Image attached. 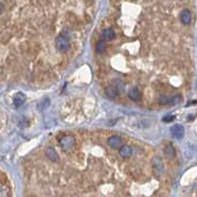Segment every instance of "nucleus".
Listing matches in <instances>:
<instances>
[{
    "instance_id": "f257e3e1",
    "label": "nucleus",
    "mask_w": 197,
    "mask_h": 197,
    "mask_svg": "<svg viewBox=\"0 0 197 197\" xmlns=\"http://www.w3.org/2000/svg\"><path fill=\"white\" fill-rule=\"evenodd\" d=\"M59 145L64 152H70L75 145V138L72 135H64V136L61 137L60 141H59Z\"/></svg>"
},
{
    "instance_id": "f03ea898",
    "label": "nucleus",
    "mask_w": 197,
    "mask_h": 197,
    "mask_svg": "<svg viewBox=\"0 0 197 197\" xmlns=\"http://www.w3.org/2000/svg\"><path fill=\"white\" fill-rule=\"evenodd\" d=\"M152 168L155 176L160 177L164 174V164L160 157H154L152 159Z\"/></svg>"
},
{
    "instance_id": "7ed1b4c3",
    "label": "nucleus",
    "mask_w": 197,
    "mask_h": 197,
    "mask_svg": "<svg viewBox=\"0 0 197 197\" xmlns=\"http://www.w3.org/2000/svg\"><path fill=\"white\" fill-rule=\"evenodd\" d=\"M55 47L59 51H65L69 47V39L64 35H59L55 39Z\"/></svg>"
},
{
    "instance_id": "20e7f679",
    "label": "nucleus",
    "mask_w": 197,
    "mask_h": 197,
    "mask_svg": "<svg viewBox=\"0 0 197 197\" xmlns=\"http://www.w3.org/2000/svg\"><path fill=\"white\" fill-rule=\"evenodd\" d=\"M181 100L180 96H174V97H168V96H163V97L160 98L159 100V104H176L177 102H179Z\"/></svg>"
},
{
    "instance_id": "39448f33",
    "label": "nucleus",
    "mask_w": 197,
    "mask_h": 197,
    "mask_svg": "<svg viewBox=\"0 0 197 197\" xmlns=\"http://www.w3.org/2000/svg\"><path fill=\"white\" fill-rule=\"evenodd\" d=\"M170 132H172V135L176 139H181L184 135V128L183 126L179 125V124H176L174 125L172 128H170Z\"/></svg>"
},
{
    "instance_id": "423d86ee",
    "label": "nucleus",
    "mask_w": 197,
    "mask_h": 197,
    "mask_svg": "<svg viewBox=\"0 0 197 197\" xmlns=\"http://www.w3.org/2000/svg\"><path fill=\"white\" fill-rule=\"evenodd\" d=\"M108 144L113 149H118L121 147V138L117 135H112L108 139Z\"/></svg>"
},
{
    "instance_id": "0eeeda50",
    "label": "nucleus",
    "mask_w": 197,
    "mask_h": 197,
    "mask_svg": "<svg viewBox=\"0 0 197 197\" xmlns=\"http://www.w3.org/2000/svg\"><path fill=\"white\" fill-rule=\"evenodd\" d=\"M25 100H26V95L24 93H22V92H18L14 96V98H13V102H14V106L16 108L21 106L25 102Z\"/></svg>"
},
{
    "instance_id": "6e6552de",
    "label": "nucleus",
    "mask_w": 197,
    "mask_h": 197,
    "mask_svg": "<svg viewBox=\"0 0 197 197\" xmlns=\"http://www.w3.org/2000/svg\"><path fill=\"white\" fill-rule=\"evenodd\" d=\"M191 13H190V11L188 9H184L181 11L180 13V20L181 22H182L183 25H189L190 23H191Z\"/></svg>"
},
{
    "instance_id": "1a4fd4ad",
    "label": "nucleus",
    "mask_w": 197,
    "mask_h": 197,
    "mask_svg": "<svg viewBox=\"0 0 197 197\" xmlns=\"http://www.w3.org/2000/svg\"><path fill=\"white\" fill-rule=\"evenodd\" d=\"M102 38L104 41H112L115 38V33L112 29H104L102 31Z\"/></svg>"
},
{
    "instance_id": "9d476101",
    "label": "nucleus",
    "mask_w": 197,
    "mask_h": 197,
    "mask_svg": "<svg viewBox=\"0 0 197 197\" xmlns=\"http://www.w3.org/2000/svg\"><path fill=\"white\" fill-rule=\"evenodd\" d=\"M104 93L109 98H115L118 95V89L114 86H108L104 89Z\"/></svg>"
},
{
    "instance_id": "9b49d317",
    "label": "nucleus",
    "mask_w": 197,
    "mask_h": 197,
    "mask_svg": "<svg viewBox=\"0 0 197 197\" xmlns=\"http://www.w3.org/2000/svg\"><path fill=\"white\" fill-rule=\"evenodd\" d=\"M133 151H132V148L130 147V146H127V145H124L122 146V147H120V150H119V155L121 156L122 158H129L132 155Z\"/></svg>"
},
{
    "instance_id": "f8f14e48",
    "label": "nucleus",
    "mask_w": 197,
    "mask_h": 197,
    "mask_svg": "<svg viewBox=\"0 0 197 197\" xmlns=\"http://www.w3.org/2000/svg\"><path fill=\"white\" fill-rule=\"evenodd\" d=\"M128 97L131 98L132 100H139L140 97H141V94H140V91L137 87H133L129 90L128 93Z\"/></svg>"
},
{
    "instance_id": "ddd939ff",
    "label": "nucleus",
    "mask_w": 197,
    "mask_h": 197,
    "mask_svg": "<svg viewBox=\"0 0 197 197\" xmlns=\"http://www.w3.org/2000/svg\"><path fill=\"white\" fill-rule=\"evenodd\" d=\"M45 155H47V157L52 162H56L58 160L57 153H56V151L51 147H49L47 150H45Z\"/></svg>"
},
{
    "instance_id": "4468645a",
    "label": "nucleus",
    "mask_w": 197,
    "mask_h": 197,
    "mask_svg": "<svg viewBox=\"0 0 197 197\" xmlns=\"http://www.w3.org/2000/svg\"><path fill=\"white\" fill-rule=\"evenodd\" d=\"M165 154L166 156H167V158L168 160H172L174 159V156H176V152H174V147H172L170 144H168V145H167V147L165 148Z\"/></svg>"
},
{
    "instance_id": "2eb2a0df",
    "label": "nucleus",
    "mask_w": 197,
    "mask_h": 197,
    "mask_svg": "<svg viewBox=\"0 0 197 197\" xmlns=\"http://www.w3.org/2000/svg\"><path fill=\"white\" fill-rule=\"evenodd\" d=\"M106 50V43L104 41H98L96 43V52L98 54L102 53V52Z\"/></svg>"
},
{
    "instance_id": "dca6fc26",
    "label": "nucleus",
    "mask_w": 197,
    "mask_h": 197,
    "mask_svg": "<svg viewBox=\"0 0 197 197\" xmlns=\"http://www.w3.org/2000/svg\"><path fill=\"white\" fill-rule=\"evenodd\" d=\"M45 100H41V102H39V104H38V106L39 108V109H45V108H47V106H49V102H47V104H45Z\"/></svg>"
},
{
    "instance_id": "f3484780",
    "label": "nucleus",
    "mask_w": 197,
    "mask_h": 197,
    "mask_svg": "<svg viewBox=\"0 0 197 197\" xmlns=\"http://www.w3.org/2000/svg\"><path fill=\"white\" fill-rule=\"evenodd\" d=\"M174 119V115L168 114V115H166V116L163 118V121H165V122H172Z\"/></svg>"
},
{
    "instance_id": "a211bd4d",
    "label": "nucleus",
    "mask_w": 197,
    "mask_h": 197,
    "mask_svg": "<svg viewBox=\"0 0 197 197\" xmlns=\"http://www.w3.org/2000/svg\"><path fill=\"white\" fill-rule=\"evenodd\" d=\"M2 10H3V5H2V4L0 3V12H1Z\"/></svg>"
}]
</instances>
